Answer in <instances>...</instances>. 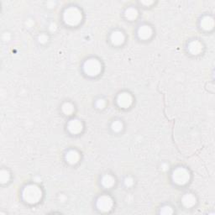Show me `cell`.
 I'll list each match as a JSON object with an SVG mask.
<instances>
[{
	"label": "cell",
	"instance_id": "obj_1",
	"mask_svg": "<svg viewBox=\"0 0 215 215\" xmlns=\"http://www.w3.org/2000/svg\"><path fill=\"white\" fill-rule=\"evenodd\" d=\"M23 195H24V198L29 203H37L41 198V192L37 186L30 185L25 187Z\"/></svg>",
	"mask_w": 215,
	"mask_h": 215
},
{
	"label": "cell",
	"instance_id": "obj_2",
	"mask_svg": "<svg viewBox=\"0 0 215 215\" xmlns=\"http://www.w3.org/2000/svg\"><path fill=\"white\" fill-rule=\"evenodd\" d=\"M81 19H82L81 13L77 8H71L65 13V20L68 25H77L80 22Z\"/></svg>",
	"mask_w": 215,
	"mask_h": 215
},
{
	"label": "cell",
	"instance_id": "obj_3",
	"mask_svg": "<svg viewBox=\"0 0 215 215\" xmlns=\"http://www.w3.org/2000/svg\"><path fill=\"white\" fill-rule=\"evenodd\" d=\"M84 69L85 71L87 72L88 75H97L100 71L101 66H100L99 62L96 60H89L85 63L84 66Z\"/></svg>",
	"mask_w": 215,
	"mask_h": 215
},
{
	"label": "cell",
	"instance_id": "obj_4",
	"mask_svg": "<svg viewBox=\"0 0 215 215\" xmlns=\"http://www.w3.org/2000/svg\"><path fill=\"white\" fill-rule=\"evenodd\" d=\"M173 179L178 184H184L189 179V174L185 169H177L173 173Z\"/></svg>",
	"mask_w": 215,
	"mask_h": 215
},
{
	"label": "cell",
	"instance_id": "obj_5",
	"mask_svg": "<svg viewBox=\"0 0 215 215\" xmlns=\"http://www.w3.org/2000/svg\"><path fill=\"white\" fill-rule=\"evenodd\" d=\"M98 206L100 209L104 210V211H107L112 206L111 199L109 198L108 197H103V198H101L98 200Z\"/></svg>",
	"mask_w": 215,
	"mask_h": 215
},
{
	"label": "cell",
	"instance_id": "obj_6",
	"mask_svg": "<svg viewBox=\"0 0 215 215\" xmlns=\"http://www.w3.org/2000/svg\"><path fill=\"white\" fill-rule=\"evenodd\" d=\"M118 103L122 107H127L131 103V98L127 93H123L119 97Z\"/></svg>",
	"mask_w": 215,
	"mask_h": 215
},
{
	"label": "cell",
	"instance_id": "obj_7",
	"mask_svg": "<svg viewBox=\"0 0 215 215\" xmlns=\"http://www.w3.org/2000/svg\"><path fill=\"white\" fill-rule=\"evenodd\" d=\"M69 129L72 133H77L82 130V124L78 120H71L69 124Z\"/></svg>",
	"mask_w": 215,
	"mask_h": 215
},
{
	"label": "cell",
	"instance_id": "obj_8",
	"mask_svg": "<svg viewBox=\"0 0 215 215\" xmlns=\"http://www.w3.org/2000/svg\"><path fill=\"white\" fill-rule=\"evenodd\" d=\"M150 34H151V30L147 26H143L140 29V36L142 38L150 37Z\"/></svg>",
	"mask_w": 215,
	"mask_h": 215
},
{
	"label": "cell",
	"instance_id": "obj_9",
	"mask_svg": "<svg viewBox=\"0 0 215 215\" xmlns=\"http://www.w3.org/2000/svg\"><path fill=\"white\" fill-rule=\"evenodd\" d=\"M112 41L114 44H120L124 41V37L123 35L120 32H115L112 35Z\"/></svg>",
	"mask_w": 215,
	"mask_h": 215
},
{
	"label": "cell",
	"instance_id": "obj_10",
	"mask_svg": "<svg viewBox=\"0 0 215 215\" xmlns=\"http://www.w3.org/2000/svg\"><path fill=\"white\" fill-rule=\"evenodd\" d=\"M66 160L70 163H76L77 161L78 160V155L75 151H70L66 155Z\"/></svg>",
	"mask_w": 215,
	"mask_h": 215
},
{
	"label": "cell",
	"instance_id": "obj_11",
	"mask_svg": "<svg viewBox=\"0 0 215 215\" xmlns=\"http://www.w3.org/2000/svg\"><path fill=\"white\" fill-rule=\"evenodd\" d=\"M183 203L187 207L192 206L195 203V198L191 194H187L183 199Z\"/></svg>",
	"mask_w": 215,
	"mask_h": 215
},
{
	"label": "cell",
	"instance_id": "obj_12",
	"mask_svg": "<svg viewBox=\"0 0 215 215\" xmlns=\"http://www.w3.org/2000/svg\"><path fill=\"white\" fill-rule=\"evenodd\" d=\"M103 184H104L105 186H111L113 184H114V179L108 176V177H105L103 180Z\"/></svg>",
	"mask_w": 215,
	"mask_h": 215
},
{
	"label": "cell",
	"instance_id": "obj_13",
	"mask_svg": "<svg viewBox=\"0 0 215 215\" xmlns=\"http://www.w3.org/2000/svg\"><path fill=\"white\" fill-rule=\"evenodd\" d=\"M126 15L128 17L129 19H134V18H135L137 15V12L135 9H134V8H129L128 11H127V14H126Z\"/></svg>",
	"mask_w": 215,
	"mask_h": 215
},
{
	"label": "cell",
	"instance_id": "obj_14",
	"mask_svg": "<svg viewBox=\"0 0 215 215\" xmlns=\"http://www.w3.org/2000/svg\"><path fill=\"white\" fill-rule=\"evenodd\" d=\"M203 23H206L207 25H205L203 26V28L204 29H210L212 26H213V20H212L211 19H209V18H205L204 20H203Z\"/></svg>",
	"mask_w": 215,
	"mask_h": 215
},
{
	"label": "cell",
	"instance_id": "obj_15",
	"mask_svg": "<svg viewBox=\"0 0 215 215\" xmlns=\"http://www.w3.org/2000/svg\"><path fill=\"white\" fill-rule=\"evenodd\" d=\"M63 110H64L65 113H66V114H70L71 112L72 111V107H71L69 104H66L63 106Z\"/></svg>",
	"mask_w": 215,
	"mask_h": 215
},
{
	"label": "cell",
	"instance_id": "obj_16",
	"mask_svg": "<svg viewBox=\"0 0 215 215\" xmlns=\"http://www.w3.org/2000/svg\"><path fill=\"white\" fill-rule=\"evenodd\" d=\"M113 129H114V130L119 131V130H120V129H122V124H120V122H116V123H114V125H113Z\"/></svg>",
	"mask_w": 215,
	"mask_h": 215
}]
</instances>
